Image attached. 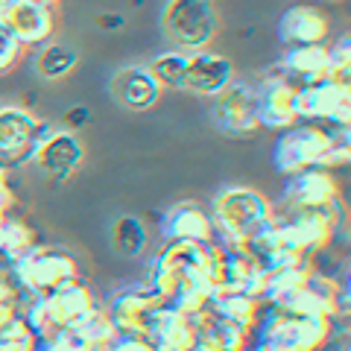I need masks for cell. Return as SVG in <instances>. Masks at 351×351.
I'll return each instance as SVG.
<instances>
[{
	"instance_id": "obj_42",
	"label": "cell",
	"mask_w": 351,
	"mask_h": 351,
	"mask_svg": "<svg viewBox=\"0 0 351 351\" xmlns=\"http://www.w3.org/2000/svg\"><path fill=\"white\" fill-rule=\"evenodd\" d=\"M15 3H18V0H0V15H3L6 9H12Z\"/></svg>"
},
{
	"instance_id": "obj_7",
	"label": "cell",
	"mask_w": 351,
	"mask_h": 351,
	"mask_svg": "<svg viewBox=\"0 0 351 351\" xmlns=\"http://www.w3.org/2000/svg\"><path fill=\"white\" fill-rule=\"evenodd\" d=\"M82 158H85V147L71 129L53 123V120H41L36 138H32L29 161H27L29 167H36L50 182H68L82 167Z\"/></svg>"
},
{
	"instance_id": "obj_25",
	"label": "cell",
	"mask_w": 351,
	"mask_h": 351,
	"mask_svg": "<svg viewBox=\"0 0 351 351\" xmlns=\"http://www.w3.org/2000/svg\"><path fill=\"white\" fill-rule=\"evenodd\" d=\"M208 311H211L217 319H226V322H234V325H243L249 331H255V325L261 322L267 304L246 293L219 290V293H214V299L208 302Z\"/></svg>"
},
{
	"instance_id": "obj_38",
	"label": "cell",
	"mask_w": 351,
	"mask_h": 351,
	"mask_svg": "<svg viewBox=\"0 0 351 351\" xmlns=\"http://www.w3.org/2000/svg\"><path fill=\"white\" fill-rule=\"evenodd\" d=\"M12 205H15V193H12V188H9V191H0V226H3L6 214H12Z\"/></svg>"
},
{
	"instance_id": "obj_13",
	"label": "cell",
	"mask_w": 351,
	"mask_h": 351,
	"mask_svg": "<svg viewBox=\"0 0 351 351\" xmlns=\"http://www.w3.org/2000/svg\"><path fill=\"white\" fill-rule=\"evenodd\" d=\"M211 120L219 135L228 138H249L261 132L258 114H255V97H252V85L232 82L226 91L211 97Z\"/></svg>"
},
{
	"instance_id": "obj_8",
	"label": "cell",
	"mask_w": 351,
	"mask_h": 351,
	"mask_svg": "<svg viewBox=\"0 0 351 351\" xmlns=\"http://www.w3.org/2000/svg\"><path fill=\"white\" fill-rule=\"evenodd\" d=\"M161 27L173 50H208L217 36V12L211 0H167Z\"/></svg>"
},
{
	"instance_id": "obj_27",
	"label": "cell",
	"mask_w": 351,
	"mask_h": 351,
	"mask_svg": "<svg viewBox=\"0 0 351 351\" xmlns=\"http://www.w3.org/2000/svg\"><path fill=\"white\" fill-rule=\"evenodd\" d=\"M32 246H38L36 228H32L27 219L6 214L3 226H0V261H3V267L15 263L18 258H24Z\"/></svg>"
},
{
	"instance_id": "obj_18",
	"label": "cell",
	"mask_w": 351,
	"mask_h": 351,
	"mask_svg": "<svg viewBox=\"0 0 351 351\" xmlns=\"http://www.w3.org/2000/svg\"><path fill=\"white\" fill-rule=\"evenodd\" d=\"M196 337H199V328H196L193 316L176 311L167 302H161L156 307L147 328V339L158 351H191Z\"/></svg>"
},
{
	"instance_id": "obj_5",
	"label": "cell",
	"mask_w": 351,
	"mask_h": 351,
	"mask_svg": "<svg viewBox=\"0 0 351 351\" xmlns=\"http://www.w3.org/2000/svg\"><path fill=\"white\" fill-rule=\"evenodd\" d=\"M6 269L21 295H44L62 284L80 281L82 276L80 261L62 246H32L24 258L9 263Z\"/></svg>"
},
{
	"instance_id": "obj_32",
	"label": "cell",
	"mask_w": 351,
	"mask_h": 351,
	"mask_svg": "<svg viewBox=\"0 0 351 351\" xmlns=\"http://www.w3.org/2000/svg\"><path fill=\"white\" fill-rule=\"evenodd\" d=\"M328 80L348 88L351 82V38L339 36L331 47H328Z\"/></svg>"
},
{
	"instance_id": "obj_43",
	"label": "cell",
	"mask_w": 351,
	"mask_h": 351,
	"mask_svg": "<svg viewBox=\"0 0 351 351\" xmlns=\"http://www.w3.org/2000/svg\"><path fill=\"white\" fill-rule=\"evenodd\" d=\"M36 3H44V6H56L59 0H36Z\"/></svg>"
},
{
	"instance_id": "obj_16",
	"label": "cell",
	"mask_w": 351,
	"mask_h": 351,
	"mask_svg": "<svg viewBox=\"0 0 351 351\" xmlns=\"http://www.w3.org/2000/svg\"><path fill=\"white\" fill-rule=\"evenodd\" d=\"M158 234L164 243H214L211 217L196 202H176L158 219Z\"/></svg>"
},
{
	"instance_id": "obj_10",
	"label": "cell",
	"mask_w": 351,
	"mask_h": 351,
	"mask_svg": "<svg viewBox=\"0 0 351 351\" xmlns=\"http://www.w3.org/2000/svg\"><path fill=\"white\" fill-rule=\"evenodd\" d=\"M276 219L284 237H287V243L311 258L334 243V234L339 226L337 208H316V211H290L287 208V214Z\"/></svg>"
},
{
	"instance_id": "obj_31",
	"label": "cell",
	"mask_w": 351,
	"mask_h": 351,
	"mask_svg": "<svg viewBox=\"0 0 351 351\" xmlns=\"http://www.w3.org/2000/svg\"><path fill=\"white\" fill-rule=\"evenodd\" d=\"M73 328L88 339V343H91L94 351H106V346L117 337V328L112 325V319H108V313H106V307H100V304H97L88 316H82V319L76 322Z\"/></svg>"
},
{
	"instance_id": "obj_28",
	"label": "cell",
	"mask_w": 351,
	"mask_h": 351,
	"mask_svg": "<svg viewBox=\"0 0 351 351\" xmlns=\"http://www.w3.org/2000/svg\"><path fill=\"white\" fill-rule=\"evenodd\" d=\"M108 240H112V246L120 258H141L147 249V226L138 217L123 214L112 223Z\"/></svg>"
},
{
	"instance_id": "obj_14",
	"label": "cell",
	"mask_w": 351,
	"mask_h": 351,
	"mask_svg": "<svg viewBox=\"0 0 351 351\" xmlns=\"http://www.w3.org/2000/svg\"><path fill=\"white\" fill-rule=\"evenodd\" d=\"M255 97V114L261 129L284 132L293 123H299L295 117V82H290L284 73H269L252 88Z\"/></svg>"
},
{
	"instance_id": "obj_24",
	"label": "cell",
	"mask_w": 351,
	"mask_h": 351,
	"mask_svg": "<svg viewBox=\"0 0 351 351\" xmlns=\"http://www.w3.org/2000/svg\"><path fill=\"white\" fill-rule=\"evenodd\" d=\"M281 73L295 85H311V82L328 80V47L325 44L287 47L281 56Z\"/></svg>"
},
{
	"instance_id": "obj_19",
	"label": "cell",
	"mask_w": 351,
	"mask_h": 351,
	"mask_svg": "<svg viewBox=\"0 0 351 351\" xmlns=\"http://www.w3.org/2000/svg\"><path fill=\"white\" fill-rule=\"evenodd\" d=\"M3 24L15 36L21 47H41L47 44L53 29H56V18H53V6L36 3V0H18L12 9H6Z\"/></svg>"
},
{
	"instance_id": "obj_12",
	"label": "cell",
	"mask_w": 351,
	"mask_h": 351,
	"mask_svg": "<svg viewBox=\"0 0 351 351\" xmlns=\"http://www.w3.org/2000/svg\"><path fill=\"white\" fill-rule=\"evenodd\" d=\"M281 199L290 211H316V208H339V182L334 170L311 167L284 176Z\"/></svg>"
},
{
	"instance_id": "obj_23",
	"label": "cell",
	"mask_w": 351,
	"mask_h": 351,
	"mask_svg": "<svg viewBox=\"0 0 351 351\" xmlns=\"http://www.w3.org/2000/svg\"><path fill=\"white\" fill-rule=\"evenodd\" d=\"M161 82L152 76L149 68H126L114 76L112 82V94L114 100L123 106V108H132V112H147L158 103L161 97Z\"/></svg>"
},
{
	"instance_id": "obj_30",
	"label": "cell",
	"mask_w": 351,
	"mask_h": 351,
	"mask_svg": "<svg viewBox=\"0 0 351 351\" xmlns=\"http://www.w3.org/2000/svg\"><path fill=\"white\" fill-rule=\"evenodd\" d=\"M202 337L211 339L217 351H246V346L252 343V331H249V328L226 322V319H217L214 313H211V322H208Z\"/></svg>"
},
{
	"instance_id": "obj_33",
	"label": "cell",
	"mask_w": 351,
	"mask_h": 351,
	"mask_svg": "<svg viewBox=\"0 0 351 351\" xmlns=\"http://www.w3.org/2000/svg\"><path fill=\"white\" fill-rule=\"evenodd\" d=\"M36 339L38 337L29 331L21 316L0 328V351H36Z\"/></svg>"
},
{
	"instance_id": "obj_36",
	"label": "cell",
	"mask_w": 351,
	"mask_h": 351,
	"mask_svg": "<svg viewBox=\"0 0 351 351\" xmlns=\"http://www.w3.org/2000/svg\"><path fill=\"white\" fill-rule=\"evenodd\" d=\"M18 299H21V293L15 287V281H12V276H9V269L0 263V304L3 302H18Z\"/></svg>"
},
{
	"instance_id": "obj_37",
	"label": "cell",
	"mask_w": 351,
	"mask_h": 351,
	"mask_svg": "<svg viewBox=\"0 0 351 351\" xmlns=\"http://www.w3.org/2000/svg\"><path fill=\"white\" fill-rule=\"evenodd\" d=\"M85 120H88V108H85V106H73L71 112L62 117V126H64V129H76L80 123H85Z\"/></svg>"
},
{
	"instance_id": "obj_11",
	"label": "cell",
	"mask_w": 351,
	"mask_h": 351,
	"mask_svg": "<svg viewBox=\"0 0 351 351\" xmlns=\"http://www.w3.org/2000/svg\"><path fill=\"white\" fill-rule=\"evenodd\" d=\"M299 316H322V319H339L348 316V281L325 276L319 269H311L302 293L293 295V302L284 307Z\"/></svg>"
},
{
	"instance_id": "obj_4",
	"label": "cell",
	"mask_w": 351,
	"mask_h": 351,
	"mask_svg": "<svg viewBox=\"0 0 351 351\" xmlns=\"http://www.w3.org/2000/svg\"><path fill=\"white\" fill-rule=\"evenodd\" d=\"M337 331V319L322 316H299L284 307L263 311L261 322L252 331V339L263 351H322V346Z\"/></svg>"
},
{
	"instance_id": "obj_15",
	"label": "cell",
	"mask_w": 351,
	"mask_h": 351,
	"mask_svg": "<svg viewBox=\"0 0 351 351\" xmlns=\"http://www.w3.org/2000/svg\"><path fill=\"white\" fill-rule=\"evenodd\" d=\"M161 304V299L152 293L147 284L141 287H126L114 293L106 304V313L112 325L117 328V334H135V337H147L149 319L156 313V307Z\"/></svg>"
},
{
	"instance_id": "obj_39",
	"label": "cell",
	"mask_w": 351,
	"mask_h": 351,
	"mask_svg": "<svg viewBox=\"0 0 351 351\" xmlns=\"http://www.w3.org/2000/svg\"><path fill=\"white\" fill-rule=\"evenodd\" d=\"M18 316V302H3L0 304V328H3L6 322H12Z\"/></svg>"
},
{
	"instance_id": "obj_40",
	"label": "cell",
	"mask_w": 351,
	"mask_h": 351,
	"mask_svg": "<svg viewBox=\"0 0 351 351\" xmlns=\"http://www.w3.org/2000/svg\"><path fill=\"white\" fill-rule=\"evenodd\" d=\"M97 24H100V27H120V24H123V18H120V15H100V18H97Z\"/></svg>"
},
{
	"instance_id": "obj_6",
	"label": "cell",
	"mask_w": 351,
	"mask_h": 351,
	"mask_svg": "<svg viewBox=\"0 0 351 351\" xmlns=\"http://www.w3.org/2000/svg\"><path fill=\"white\" fill-rule=\"evenodd\" d=\"M205 252L208 243H167L147 263V287L158 295L161 302H170L173 293L184 281H199L214 293L211 281L205 276Z\"/></svg>"
},
{
	"instance_id": "obj_1",
	"label": "cell",
	"mask_w": 351,
	"mask_h": 351,
	"mask_svg": "<svg viewBox=\"0 0 351 351\" xmlns=\"http://www.w3.org/2000/svg\"><path fill=\"white\" fill-rule=\"evenodd\" d=\"M351 158L348 129L325 123H293L284 129L272 147V167L281 176H293L311 167L337 170Z\"/></svg>"
},
{
	"instance_id": "obj_26",
	"label": "cell",
	"mask_w": 351,
	"mask_h": 351,
	"mask_svg": "<svg viewBox=\"0 0 351 351\" xmlns=\"http://www.w3.org/2000/svg\"><path fill=\"white\" fill-rule=\"evenodd\" d=\"M311 269H313V263H304V267H293V269L267 272V284H263L261 302L269 304V307H287V304L293 302V295L304 290Z\"/></svg>"
},
{
	"instance_id": "obj_29",
	"label": "cell",
	"mask_w": 351,
	"mask_h": 351,
	"mask_svg": "<svg viewBox=\"0 0 351 351\" xmlns=\"http://www.w3.org/2000/svg\"><path fill=\"white\" fill-rule=\"evenodd\" d=\"M36 68L41 80H62L76 68V50L68 47V44H47L38 59H36Z\"/></svg>"
},
{
	"instance_id": "obj_20",
	"label": "cell",
	"mask_w": 351,
	"mask_h": 351,
	"mask_svg": "<svg viewBox=\"0 0 351 351\" xmlns=\"http://www.w3.org/2000/svg\"><path fill=\"white\" fill-rule=\"evenodd\" d=\"M44 307H47V319L53 334L62 331V328H73L76 322L88 316L97 307L94 290L82 281H71L62 284V287L44 293Z\"/></svg>"
},
{
	"instance_id": "obj_21",
	"label": "cell",
	"mask_w": 351,
	"mask_h": 351,
	"mask_svg": "<svg viewBox=\"0 0 351 351\" xmlns=\"http://www.w3.org/2000/svg\"><path fill=\"white\" fill-rule=\"evenodd\" d=\"M278 41L287 47H302V44H325L328 38V18L322 9L311 3H295L278 18Z\"/></svg>"
},
{
	"instance_id": "obj_3",
	"label": "cell",
	"mask_w": 351,
	"mask_h": 351,
	"mask_svg": "<svg viewBox=\"0 0 351 351\" xmlns=\"http://www.w3.org/2000/svg\"><path fill=\"white\" fill-rule=\"evenodd\" d=\"M208 217H211L214 228V243L234 249L249 246V240L276 217V211H272L267 196L258 193L255 188L228 184V188L214 193V205Z\"/></svg>"
},
{
	"instance_id": "obj_9",
	"label": "cell",
	"mask_w": 351,
	"mask_h": 351,
	"mask_svg": "<svg viewBox=\"0 0 351 351\" xmlns=\"http://www.w3.org/2000/svg\"><path fill=\"white\" fill-rule=\"evenodd\" d=\"M295 117L304 123H325L348 129L351 123V94L348 88L331 80L311 85H295Z\"/></svg>"
},
{
	"instance_id": "obj_22",
	"label": "cell",
	"mask_w": 351,
	"mask_h": 351,
	"mask_svg": "<svg viewBox=\"0 0 351 351\" xmlns=\"http://www.w3.org/2000/svg\"><path fill=\"white\" fill-rule=\"evenodd\" d=\"M223 258H226V284L223 290H234V293H246L261 299L263 284H267V267L261 263V258L252 252L249 246H234L226 249L223 246Z\"/></svg>"
},
{
	"instance_id": "obj_17",
	"label": "cell",
	"mask_w": 351,
	"mask_h": 351,
	"mask_svg": "<svg viewBox=\"0 0 351 351\" xmlns=\"http://www.w3.org/2000/svg\"><path fill=\"white\" fill-rule=\"evenodd\" d=\"M41 120L21 106H3L0 108V161L3 164H27L32 138H36Z\"/></svg>"
},
{
	"instance_id": "obj_2",
	"label": "cell",
	"mask_w": 351,
	"mask_h": 351,
	"mask_svg": "<svg viewBox=\"0 0 351 351\" xmlns=\"http://www.w3.org/2000/svg\"><path fill=\"white\" fill-rule=\"evenodd\" d=\"M152 76L161 88H176L199 97H217L234 82V64L211 50H167L152 59Z\"/></svg>"
},
{
	"instance_id": "obj_41",
	"label": "cell",
	"mask_w": 351,
	"mask_h": 351,
	"mask_svg": "<svg viewBox=\"0 0 351 351\" xmlns=\"http://www.w3.org/2000/svg\"><path fill=\"white\" fill-rule=\"evenodd\" d=\"M12 184H9V164L0 161V191H9Z\"/></svg>"
},
{
	"instance_id": "obj_35",
	"label": "cell",
	"mask_w": 351,
	"mask_h": 351,
	"mask_svg": "<svg viewBox=\"0 0 351 351\" xmlns=\"http://www.w3.org/2000/svg\"><path fill=\"white\" fill-rule=\"evenodd\" d=\"M106 351H158L149 343L147 337H135V334H117L112 343L106 346Z\"/></svg>"
},
{
	"instance_id": "obj_34",
	"label": "cell",
	"mask_w": 351,
	"mask_h": 351,
	"mask_svg": "<svg viewBox=\"0 0 351 351\" xmlns=\"http://www.w3.org/2000/svg\"><path fill=\"white\" fill-rule=\"evenodd\" d=\"M21 50H24V47L15 41V36L3 24V18H0V73H6V71L15 68L18 59H21Z\"/></svg>"
}]
</instances>
